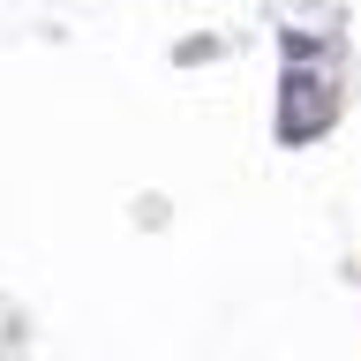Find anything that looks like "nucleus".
Listing matches in <instances>:
<instances>
[]
</instances>
